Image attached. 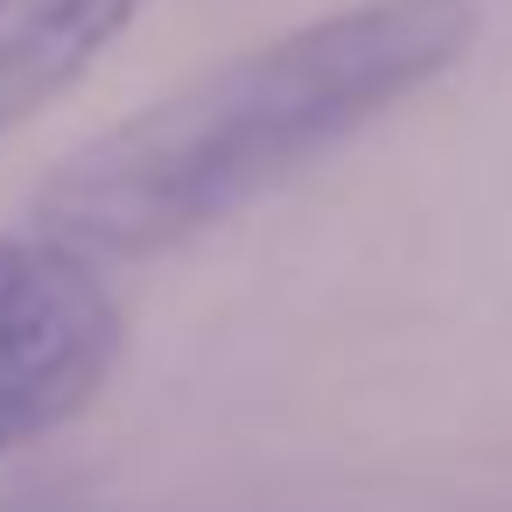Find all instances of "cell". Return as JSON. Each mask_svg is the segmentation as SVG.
<instances>
[{
  "instance_id": "1",
  "label": "cell",
  "mask_w": 512,
  "mask_h": 512,
  "mask_svg": "<svg viewBox=\"0 0 512 512\" xmlns=\"http://www.w3.org/2000/svg\"><path fill=\"white\" fill-rule=\"evenodd\" d=\"M470 29L463 0H372L225 57L85 141L36 190V225L85 260L169 253L442 78Z\"/></svg>"
},
{
  "instance_id": "2",
  "label": "cell",
  "mask_w": 512,
  "mask_h": 512,
  "mask_svg": "<svg viewBox=\"0 0 512 512\" xmlns=\"http://www.w3.org/2000/svg\"><path fill=\"white\" fill-rule=\"evenodd\" d=\"M127 351L99 260L50 232H0V456L85 414Z\"/></svg>"
},
{
  "instance_id": "3",
  "label": "cell",
  "mask_w": 512,
  "mask_h": 512,
  "mask_svg": "<svg viewBox=\"0 0 512 512\" xmlns=\"http://www.w3.org/2000/svg\"><path fill=\"white\" fill-rule=\"evenodd\" d=\"M148 0H0V141L57 106Z\"/></svg>"
},
{
  "instance_id": "4",
  "label": "cell",
  "mask_w": 512,
  "mask_h": 512,
  "mask_svg": "<svg viewBox=\"0 0 512 512\" xmlns=\"http://www.w3.org/2000/svg\"><path fill=\"white\" fill-rule=\"evenodd\" d=\"M0 512H99L85 491L71 484H50V491H22V498H0Z\"/></svg>"
}]
</instances>
